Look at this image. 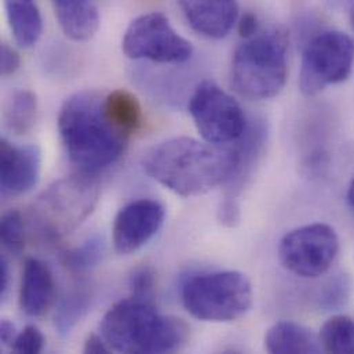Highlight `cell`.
Instances as JSON below:
<instances>
[{
	"label": "cell",
	"instance_id": "52a82bcc",
	"mask_svg": "<svg viewBox=\"0 0 354 354\" xmlns=\"http://www.w3.org/2000/svg\"><path fill=\"white\" fill-rule=\"evenodd\" d=\"M353 66V39L339 30L322 32L305 47L299 87L305 95L313 97L330 86L344 83Z\"/></svg>",
	"mask_w": 354,
	"mask_h": 354
},
{
	"label": "cell",
	"instance_id": "4316f807",
	"mask_svg": "<svg viewBox=\"0 0 354 354\" xmlns=\"http://www.w3.org/2000/svg\"><path fill=\"white\" fill-rule=\"evenodd\" d=\"M0 54H1V57H0L1 76L7 77V76L14 75L18 71L19 65H21V58H19L18 51L14 47H11L8 43H1V53Z\"/></svg>",
	"mask_w": 354,
	"mask_h": 354
},
{
	"label": "cell",
	"instance_id": "8fae6325",
	"mask_svg": "<svg viewBox=\"0 0 354 354\" xmlns=\"http://www.w3.org/2000/svg\"><path fill=\"white\" fill-rule=\"evenodd\" d=\"M166 209L162 203L141 198L124 205L116 215L112 229L116 252L130 255L147 245L163 227Z\"/></svg>",
	"mask_w": 354,
	"mask_h": 354
},
{
	"label": "cell",
	"instance_id": "3957f363",
	"mask_svg": "<svg viewBox=\"0 0 354 354\" xmlns=\"http://www.w3.org/2000/svg\"><path fill=\"white\" fill-rule=\"evenodd\" d=\"M101 335L119 353H174L186 346L189 326L182 319L160 315L152 302L131 297L105 313Z\"/></svg>",
	"mask_w": 354,
	"mask_h": 354
},
{
	"label": "cell",
	"instance_id": "e0dca14e",
	"mask_svg": "<svg viewBox=\"0 0 354 354\" xmlns=\"http://www.w3.org/2000/svg\"><path fill=\"white\" fill-rule=\"evenodd\" d=\"M6 15L17 44L33 47L43 32V19L36 0H4Z\"/></svg>",
	"mask_w": 354,
	"mask_h": 354
},
{
	"label": "cell",
	"instance_id": "d4e9b609",
	"mask_svg": "<svg viewBox=\"0 0 354 354\" xmlns=\"http://www.w3.org/2000/svg\"><path fill=\"white\" fill-rule=\"evenodd\" d=\"M11 351L18 354H37L44 348V337L35 326H26L11 344Z\"/></svg>",
	"mask_w": 354,
	"mask_h": 354
},
{
	"label": "cell",
	"instance_id": "9a60e30c",
	"mask_svg": "<svg viewBox=\"0 0 354 354\" xmlns=\"http://www.w3.org/2000/svg\"><path fill=\"white\" fill-rule=\"evenodd\" d=\"M62 32L75 41L90 40L98 30L100 12L94 0H51Z\"/></svg>",
	"mask_w": 354,
	"mask_h": 354
},
{
	"label": "cell",
	"instance_id": "f546056e",
	"mask_svg": "<svg viewBox=\"0 0 354 354\" xmlns=\"http://www.w3.org/2000/svg\"><path fill=\"white\" fill-rule=\"evenodd\" d=\"M10 280H11V272H10L8 261L4 257H1V261H0V298H1V301H4L8 294Z\"/></svg>",
	"mask_w": 354,
	"mask_h": 354
},
{
	"label": "cell",
	"instance_id": "5b68a950",
	"mask_svg": "<svg viewBox=\"0 0 354 354\" xmlns=\"http://www.w3.org/2000/svg\"><path fill=\"white\" fill-rule=\"evenodd\" d=\"M288 35L281 28L245 39L232 59V84L244 98L270 100L284 88L288 75Z\"/></svg>",
	"mask_w": 354,
	"mask_h": 354
},
{
	"label": "cell",
	"instance_id": "d6986e66",
	"mask_svg": "<svg viewBox=\"0 0 354 354\" xmlns=\"http://www.w3.org/2000/svg\"><path fill=\"white\" fill-rule=\"evenodd\" d=\"M37 118V98L29 90H17L8 98L3 122L6 129L14 136L26 134L35 124Z\"/></svg>",
	"mask_w": 354,
	"mask_h": 354
},
{
	"label": "cell",
	"instance_id": "ffe728a7",
	"mask_svg": "<svg viewBox=\"0 0 354 354\" xmlns=\"http://www.w3.org/2000/svg\"><path fill=\"white\" fill-rule=\"evenodd\" d=\"M91 306V294L86 290L68 292L58 304L55 310V330L61 338H66L87 315Z\"/></svg>",
	"mask_w": 354,
	"mask_h": 354
},
{
	"label": "cell",
	"instance_id": "7402d4cb",
	"mask_svg": "<svg viewBox=\"0 0 354 354\" xmlns=\"http://www.w3.org/2000/svg\"><path fill=\"white\" fill-rule=\"evenodd\" d=\"M105 255V241L104 237L94 234L84 240L80 245L66 251L62 257L64 265L72 273H87L102 261Z\"/></svg>",
	"mask_w": 354,
	"mask_h": 354
},
{
	"label": "cell",
	"instance_id": "cb8c5ba5",
	"mask_svg": "<svg viewBox=\"0 0 354 354\" xmlns=\"http://www.w3.org/2000/svg\"><path fill=\"white\" fill-rule=\"evenodd\" d=\"M129 287L133 298L152 302L156 290V273L153 268L148 265L136 268L130 274Z\"/></svg>",
	"mask_w": 354,
	"mask_h": 354
},
{
	"label": "cell",
	"instance_id": "4fadbf2b",
	"mask_svg": "<svg viewBox=\"0 0 354 354\" xmlns=\"http://www.w3.org/2000/svg\"><path fill=\"white\" fill-rule=\"evenodd\" d=\"M190 28L208 39L226 37L239 21L237 0H178Z\"/></svg>",
	"mask_w": 354,
	"mask_h": 354
},
{
	"label": "cell",
	"instance_id": "484cf974",
	"mask_svg": "<svg viewBox=\"0 0 354 354\" xmlns=\"http://www.w3.org/2000/svg\"><path fill=\"white\" fill-rule=\"evenodd\" d=\"M218 221L227 227H234L240 222V205L237 198H223L218 208Z\"/></svg>",
	"mask_w": 354,
	"mask_h": 354
},
{
	"label": "cell",
	"instance_id": "5bb4252c",
	"mask_svg": "<svg viewBox=\"0 0 354 354\" xmlns=\"http://www.w3.org/2000/svg\"><path fill=\"white\" fill-rule=\"evenodd\" d=\"M54 299V277L40 259L25 261L19 286V308L29 317L43 316Z\"/></svg>",
	"mask_w": 354,
	"mask_h": 354
},
{
	"label": "cell",
	"instance_id": "d6a6232c",
	"mask_svg": "<svg viewBox=\"0 0 354 354\" xmlns=\"http://www.w3.org/2000/svg\"><path fill=\"white\" fill-rule=\"evenodd\" d=\"M351 21H352V25H353L354 28V7L352 8V11H351Z\"/></svg>",
	"mask_w": 354,
	"mask_h": 354
},
{
	"label": "cell",
	"instance_id": "7c38bea8",
	"mask_svg": "<svg viewBox=\"0 0 354 354\" xmlns=\"http://www.w3.org/2000/svg\"><path fill=\"white\" fill-rule=\"evenodd\" d=\"M41 153L36 145L0 142V190L3 197H18L32 190L40 177Z\"/></svg>",
	"mask_w": 354,
	"mask_h": 354
},
{
	"label": "cell",
	"instance_id": "ac0fdd59",
	"mask_svg": "<svg viewBox=\"0 0 354 354\" xmlns=\"http://www.w3.org/2000/svg\"><path fill=\"white\" fill-rule=\"evenodd\" d=\"M105 109L111 120L126 134L131 136L141 130L144 112L138 98L127 90H115L105 95Z\"/></svg>",
	"mask_w": 354,
	"mask_h": 354
},
{
	"label": "cell",
	"instance_id": "1f68e13d",
	"mask_svg": "<svg viewBox=\"0 0 354 354\" xmlns=\"http://www.w3.org/2000/svg\"><path fill=\"white\" fill-rule=\"evenodd\" d=\"M348 201H349V204H351V207L354 211V177L352 178L349 189H348Z\"/></svg>",
	"mask_w": 354,
	"mask_h": 354
},
{
	"label": "cell",
	"instance_id": "83f0119b",
	"mask_svg": "<svg viewBox=\"0 0 354 354\" xmlns=\"http://www.w3.org/2000/svg\"><path fill=\"white\" fill-rule=\"evenodd\" d=\"M237 30L239 35L245 40L254 37L257 33H259V22L255 14L245 12L239 21H237Z\"/></svg>",
	"mask_w": 354,
	"mask_h": 354
},
{
	"label": "cell",
	"instance_id": "30bf717a",
	"mask_svg": "<svg viewBox=\"0 0 354 354\" xmlns=\"http://www.w3.org/2000/svg\"><path fill=\"white\" fill-rule=\"evenodd\" d=\"M123 53L131 59H147L158 64H183L193 47L182 37L163 12H148L137 17L127 28Z\"/></svg>",
	"mask_w": 354,
	"mask_h": 354
},
{
	"label": "cell",
	"instance_id": "2e32d148",
	"mask_svg": "<svg viewBox=\"0 0 354 354\" xmlns=\"http://www.w3.org/2000/svg\"><path fill=\"white\" fill-rule=\"evenodd\" d=\"M265 349L272 354L319 353V338L306 327L292 322H279L265 335Z\"/></svg>",
	"mask_w": 354,
	"mask_h": 354
},
{
	"label": "cell",
	"instance_id": "44dd1931",
	"mask_svg": "<svg viewBox=\"0 0 354 354\" xmlns=\"http://www.w3.org/2000/svg\"><path fill=\"white\" fill-rule=\"evenodd\" d=\"M322 351L328 353H354V319L338 315L328 319L319 335Z\"/></svg>",
	"mask_w": 354,
	"mask_h": 354
},
{
	"label": "cell",
	"instance_id": "603a6c76",
	"mask_svg": "<svg viewBox=\"0 0 354 354\" xmlns=\"http://www.w3.org/2000/svg\"><path fill=\"white\" fill-rule=\"evenodd\" d=\"M0 237L3 245L14 255H19L25 248V222L18 209H8L0 222Z\"/></svg>",
	"mask_w": 354,
	"mask_h": 354
},
{
	"label": "cell",
	"instance_id": "ba28073f",
	"mask_svg": "<svg viewBox=\"0 0 354 354\" xmlns=\"http://www.w3.org/2000/svg\"><path fill=\"white\" fill-rule=\"evenodd\" d=\"M189 113L204 141L214 145L239 142L248 127L240 104L209 80L200 83L193 91Z\"/></svg>",
	"mask_w": 354,
	"mask_h": 354
},
{
	"label": "cell",
	"instance_id": "8992f818",
	"mask_svg": "<svg viewBox=\"0 0 354 354\" xmlns=\"http://www.w3.org/2000/svg\"><path fill=\"white\" fill-rule=\"evenodd\" d=\"M180 299L186 312L197 320L229 323L250 312L254 291L244 273L222 270L187 277L180 288Z\"/></svg>",
	"mask_w": 354,
	"mask_h": 354
},
{
	"label": "cell",
	"instance_id": "4dcf8cb0",
	"mask_svg": "<svg viewBox=\"0 0 354 354\" xmlns=\"http://www.w3.org/2000/svg\"><path fill=\"white\" fill-rule=\"evenodd\" d=\"M15 337H17V333H15L14 324L10 320L3 319L1 323H0V339H1V344L4 346H11L12 341L15 339Z\"/></svg>",
	"mask_w": 354,
	"mask_h": 354
},
{
	"label": "cell",
	"instance_id": "6da1fadb",
	"mask_svg": "<svg viewBox=\"0 0 354 354\" xmlns=\"http://www.w3.org/2000/svg\"><path fill=\"white\" fill-rule=\"evenodd\" d=\"M239 165L237 148L177 137L155 145L144 159V171L182 197H193L227 183Z\"/></svg>",
	"mask_w": 354,
	"mask_h": 354
},
{
	"label": "cell",
	"instance_id": "7a4b0ae2",
	"mask_svg": "<svg viewBox=\"0 0 354 354\" xmlns=\"http://www.w3.org/2000/svg\"><path fill=\"white\" fill-rule=\"evenodd\" d=\"M58 131L71 163L88 174L116 163L130 138L111 120L105 95L97 91H80L65 100L58 113Z\"/></svg>",
	"mask_w": 354,
	"mask_h": 354
},
{
	"label": "cell",
	"instance_id": "f1b7e54d",
	"mask_svg": "<svg viewBox=\"0 0 354 354\" xmlns=\"http://www.w3.org/2000/svg\"><path fill=\"white\" fill-rule=\"evenodd\" d=\"M111 348L108 346L106 341L102 335L90 334L84 342L83 352L87 354H106L109 353Z\"/></svg>",
	"mask_w": 354,
	"mask_h": 354
},
{
	"label": "cell",
	"instance_id": "277c9868",
	"mask_svg": "<svg viewBox=\"0 0 354 354\" xmlns=\"http://www.w3.org/2000/svg\"><path fill=\"white\" fill-rule=\"evenodd\" d=\"M95 174L79 173L50 185L30 205L29 223L36 234L54 243L75 232L94 211L100 200Z\"/></svg>",
	"mask_w": 354,
	"mask_h": 354
},
{
	"label": "cell",
	"instance_id": "9c48e42d",
	"mask_svg": "<svg viewBox=\"0 0 354 354\" xmlns=\"http://www.w3.org/2000/svg\"><path fill=\"white\" fill-rule=\"evenodd\" d=\"M339 254V237L327 223H310L288 232L280 241L281 265L295 276L316 279L330 270Z\"/></svg>",
	"mask_w": 354,
	"mask_h": 354
}]
</instances>
